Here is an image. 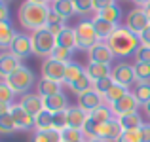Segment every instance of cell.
<instances>
[{
  "mask_svg": "<svg viewBox=\"0 0 150 142\" xmlns=\"http://www.w3.org/2000/svg\"><path fill=\"white\" fill-rule=\"evenodd\" d=\"M125 27H127L131 32H135L139 36L144 29L150 27V19L144 11V8H133L127 15H125Z\"/></svg>",
  "mask_w": 150,
  "mask_h": 142,
  "instance_id": "8992f818",
  "label": "cell"
},
{
  "mask_svg": "<svg viewBox=\"0 0 150 142\" xmlns=\"http://www.w3.org/2000/svg\"><path fill=\"white\" fill-rule=\"evenodd\" d=\"M10 19V10H8V4L4 0H0V21H8Z\"/></svg>",
  "mask_w": 150,
  "mask_h": 142,
  "instance_id": "f6af8a7d",
  "label": "cell"
},
{
  "mask_svg": "<svg viewBox=\"0 0 150 142\" xmlns=\"http://www.w3.org/2000/svg\"><path fill=\"white\" fill-rule=\"evenodd\" d=\"M144 11H146V15H148V19H150V4H146V6H144Z\"/></svg>",
  "mask_w": 150,
  "mask_h": 142,
  "instance_id": "db71d44e",
  "label": "cell"
},
{
  "mask_svg": "<svg viewBox=\"0 0 150 142\" xmlns=\"http://www.w3.org/2000/svg\"><path fill=\"white\" fill-rule=\"evenodd\" d=\"M19 66H23L21 59H17L13 53H10V51L0 53V80H6L8 76H11Z\"/></svg>",
  "mask_w": 150,
  "mask_h": 142,
  "instance_id": "5bb4252c",
  "label": "cell"
},
{
  "mask_svg": "<svg viewBox=\"0 0 150 142\" xmlns=\"http://www.w3.org/2000/svg\"><path fill=\"white\" fill-rule=\"evenodd\" d=\"M67 120H69V127L72 129H84L86 121L89 120V114L82 110L80 106H69L67 108Z\"/></svg>",
  "mask_w": 150,
  "mask_h": 142,
  "instance_id": "e0dca14e",
  "label": "cell"
},
{
  "mask_svg": "<svg viewBox=\"0 0 150 142\" xmlns=\"http://www.w3.org/2000/svg\"><path fill=\"white\" fill-rule=\"evenodd\" d=\"M59 93H63L61 82H53V80H48V78H42L36 84V95H40L42 98L51 97V95H59Z\"/></svg>",
  "mask_w": 150,
  "mask_h": 142,
  "instance_id": "d6986e66",
  "label": "cell"
},
{
  "mask_svg": "<svg viewBox=\"0 0 150 142\" xmlns=\"http://www.w3.org/2000/svg\"><path fill=\"white\" fill-rule=\"evenodd\" d=\"M17 131V127H15V121L13 117H11V114H4V116H0V135H11V133Z\"/></svg>",
  "mask_w": 150,
  "mask_h": 142,
  "instance_id": "74e56055",
  "label": "cell"
},
{
  "mask_svg": "<svg viewBox=\"0 0 150 142\" xmlns=\"http://www.w3.org/2000/svg\"><path fill=\"white\" fill-rule=\"evenodd\" d=\"M139 101L135 98V95H133L131 91H129L125 97H122L120 101L112 102L110 104V110H112L114 117H122V116H127V114H133L139 110Z\"/></svg>",
  "mask_w": 150,
  "mask_h": 142,
  "instance_id": "ba28073f",
  "label": "cell"
},
{
  "mask_svg": "<svg viewBox=\"0 0 150 142\" xmlns=\"http://www.w3.org/2000/svg\"><path fill=\"white\" fill-rule=\"evenodd\" d=\"M133 4H135L137 8H144L146 6V4H150V0H131Z\"/></svg>",
  "mask_w": 150,
  "mask_h": 142,
  "instance_id": "681fc988",
  "label": "cell"
},
{
  "mask_svg": "<svg viewBox=\"0 0 150 142\" xmlns=\"http://www.w3.org/2000/svg\"><path fill=\"white\" fill-rule=\"evenodd\" d=\"M86 142H105V140H101V138H91V140H86Z\"/></svg>",
  "mask_w": 150,
  "mask_h": 142,
  "instance_id": "11a10c76",
  "label": "cell"
},
{
  "mask_svg": "<svg viewBox=\"0 0 150 142\" xmlns=\"http://www.w3.org/2000/svg\"><path fill=\"white\" fill-rule=\"evenodd\" d=\"M127 93H129V89H127V87H124V85H118V84H114L112 87L108 89V93L105 95V102H106V104H112V102L120 101L122 97H125Z\"/></svg>",
  "mask_w": 150,
  "mask_h": 142,
  "instance_id": "d6a6232c",
  "label": "cell"
},
{
  "mask_svg": "<svg viewBox=\"0 0 150 142\" xmlns=\"http://www.w3.org/2000/svg\"><path fill=\"white\" fill-rule=\"evenodd\" d=\"M17 36L10 21H0V49H10L13 38Z\"/></svg>",
  "mask_w": 150,
  "mask_h": 142,
  "instance_id": "603a6c76",
  "label": "cell"
},
{
  "mask_svg": "<svg viewBox=\"0 0 150 142\" xmlns=\"http://www.w3.org/2000/svg\"><path fill=\"white\" fill-rule=\"evenodd\" d=\"M114 85V80H112V76L110 78H105V80H99V82H95L93 84V89H95L97 93H101L103 97H105L106 93H108V89Z\"/></svg>",
  "mask_w": 150,
  "mask_h": 142,
  "instance_id": "b9f144b4",
  "label": "cell"
},
{
  "mask_svg": "<svg viewBox=\"0 0 150 142\" xmlns=\"http://www.w3.org/2000/svg\"><path fill=\"white\" fill-rule=\"evenodd\" d=\"M65 21H67V19L63 17V15H59V13H55V11H51V10H50L48 25H65Z\"/></svg>",
  "mask_w": 150,
  "mask_h": 142,
  "instance_id": "ee69618b",
  "label": "cell"
},
{
  "mask_svg": "<svg viewBox=\"0 0 150 142\" xmlns=\"http://www.w3.org/2000/svg\"><path fill=\"white\" fill-rule=\"evenodd\" d=\"M29 142H61V131L50 129V131H34Z\"/></svg>",
  "mask_w": 150,
  "mask_h": 142,
  "instance_id": "83f0119b",
  "label": "cell"
},
{
  "mask_svg": "<svg viewBox=\"0 0 150 142\" xmlns=\"http://www.w3.org/2000/svg\"><path fill=\"white\" fill-rule=\"evenodd\" d=\"M124 133V129H122L120 121H118V117H112L110 121H106V123H99V129H97V138L105 140V142H116L118 136Z\"/></svg>",
  "mask_w": 150,
  "mask_h": 142,
  "instance_id": "30bf717a",
  "label": "cell"
},
{
  "mask_svg": "<svg viewBox=\"0 0 150 142\" xmlns=\"http://www.w3.org/2000/svg\"><path fill=\"white\" fill-rule=\"evenodd\" d=\"M4 2H10V0H4Z\"/></svg>",
  "mask_w": 150,
  "mask_h": 142,
  "instance_id": "9f6ffc18",
  "label": "cell"
},
{
  "mask_svg": "<svg viewBox=\"0 0 150 142\" xmlns=\"http://www.w3.org/2000/svg\"><path fill=\"white\" fill-rule=\"evenodd\" d=\"M135 59H137V63H150V47L141 44V47L135 53Z\"/></svg>",
  "mask_w": 150,
  "mask_h": 142,
  "instance_id": "7bdbcfd3",
  "label": "cell"
},
{
  "mask_svg": "<svg viewBox=\"0 0 150 142\" xmlns=\"http://www.w3.org/2000/svg\"><path fill=\"white\" fill-rule=\"evenodd\" d=\"M59 47H67V49H76V30L70 29V27H65L61 34L55 36Z\"/></svg>",
  "mask_w": 150,
  "mask_h": 142,
  "instance_id": "d4e9b609",
  "label": "cell"
},
{
  "mask_svg": "<svg viewBox=\"0 0 150 142\" xmlns=\"http://www.w3.org/2000/svg\"><path fill=\"white\" fill-rule=\"evenodd\" d=\"M74 30H76V49L89 51L93 46H97L101 42L91 21H80L78 27H74Z\"/></svg>",
  "mask_w": 150,
  "mask_h": 142,
  "instance_id": "5b68a950",
  "label": "cell"
},
{
  "mask_svg": "<svg viewBox=\"0 0 150 142\" xmlns=\"http://www.w3.org/2000/svg\"><path fill=\"white\" fill-rule=\"evenodd\" d=\"M6 82L10 84V87L15 91V95H27L30 89H33L36 78H34V72L30 68H27V66H19L11 76L6 78Z\"/></svg>",
  "mask_w": 150,
  "mask_h": 142,
  "instance_id": "277c9868",
  "label": "cell"
},
{
  "mask_svg": "<svg viewBox=\"0 0 150 142\" xmlns=\"http://www.w3.org/2000/svg\"><path fill=\"white\" fill-rule=\"evenodd\" d=\"M116 142H143V136H141V129H133V131H124L120 136H118Z\"/></svg>",
  "mask_w": 150,
  "mask_h": 142,
  "instance_id": "ab89813d",
  "label": "cell"
},
{
  "mask_svg": "<svg viewBox=\"0 0 150 142\" xmlns=\"http://www.w3.org/2000/svg\"><path fill=\"white\" fill-rule=\"evenodd\" d=\"M88 57H89V63H105V65H110L112 59H114V53L106 42H99L97 46H93L88 51Z\"/></svg>",
  "mask_w": 150,
  "mask_h": 142,
  "instance_id": "9a60e30c",
  "label": "cell"
},
{
  "mask_svg": "<svg viewBox=\"0 0 150 142\" xmlns=\"http://www.w3.org/2000/svg\"><path fill=\"white\" fill-rule=\"evenodd\" d=\"M61 140L63 142H84V133L82 129H72V127H67L61 131Z\"/></svg>",
  "mask_w": 150,
  "mask_h": 142,
  "instance_id": "e575fe53",
  "label": "cell"
},
{
  "mask_svg": "<svg viewBox=\"0 0 150 142\" xmlns=\"http://www.w3.org/2000/svg\"><path fill=\"white\" fill-rule=\"evenodd\" d=\"M10 108H11L10 104H2V102H0V116H4V114H8V112H10Z\"/></svg>",
  "mask_w": 150,
  "mask_h": 142,
  "instance_id": "f907efd6",
  "label": "cell"
},
{
  "mask_svg": "<svg viewBox=\"0 0 150 142\" xmlns=\"http://www.w3.org/2000/svg\"><path fill=\"white\" fill-rule=\"evenodd\" d=\"M69 127V120H67V110L63 112H55L53 114V129L57 131H63V129Z\"/></svg>",
  "mask_w": 150,
  "mask_h": 142,
  "instance_id": "60d3db41",
  "label": "cell"
},
{
  "mask_svg": "<svg viewBox=\"0 0 150 142\" xmlns=\"http://www.w3.org/2000/svg\"><path fill=\"white\" fill-rule=\"evenodd\" d=\"M137 82H150V63H135Z\"/></svg>",
  "mask_w": 150,
  "mask_h": 142,
  "instance_id": "f35d334b",
  "label": "cell"
},
{
  "mask_svg": "<svg viewBox=\"0 0 150 142\" xmlns=\"http://www.w3.org/2000/svg\"><path fill=\"white\" fill-rule=\"evenodd\" d=\"M30 40H33V53L42 59H50L51 51L57 47V40H55V36L48 29L34 30L30 34Z\"/></svg>",
  "mask_w": 150,
  "mask_h": 142,
  "instance_id": "3957f363",
  "label": "cell"
},
{
  "mask_svg": "<svg viewBox=\"0 0 150 142\" xmlns=\"http://www.w3.org/2000/svg\"><path fill=\"white\" fill-rule=\"evenodd\" d=\"M10 114L15 121V127L17 131H29V129H34V116H30L25 108H21L19 104H11Z\"/></svg>",
  "mask_w": 150,
  "mask_h": 142,
  "instance_id": "7c38bea8",
  "label": "cell"
},
{
  "mask_svg": "<svg viewBox=\"0 0 150 142\" xmlns=\"http://www.w3.org/2000/svg\"><path fill=\"white\" fill-rule=\"evenodd\" d=\"M72 55H74V49H67V47H55L53 51H51L50 59H55V61L59 63H72Z\"/></svg>",
  "mask_w": 150,
  "mask_h": 142,
  "instance_id": "d590c367",
  "label": "cell"
},
{
  "mask_svg": "<svg viewBox=\"0 0 150 142\" xmlns=\"http://www.w3.org/2000/svg\"><path fill=\"white\" fill-rule=\"evenodd\" d=\"M131 93L135 95V98L139 101L141 106L148 104L150 102V82H137L135 89H133Z\"/></svg>",
  "mask_w": 150,
  "mask_h": 142,
  "instance_id": "f546056e",
  "label": "cell"
},
{
  "mask_svg": "<svg viewBox=\"0 0 150 142\" xmlns=\"http://www.w3.org/2000/svg\"><path fill=\"white\" fill-rule=\"evenodd\" d=\"M95 2V13L99 10H103V8H106V6H110V4H114V0H93Z\"/></svg>",
  "mask_w": 150,
  "mask_h": 142,
  "instance_id": "7dc6e473",
  "label": "cell"
},
{
  "mask_svg": "<svg viewBox=\"0 0 150 142\" xmlns=\"http://www.w3.org/2000/svg\"><path fill=\"white\" fill-rule=\"evenodd\" d=\"M86 74V68L78 63H67V68H65V78H63V84L70 85L72 82H76L78 78H82Z\"/></svg>",
  "mask_w": 150,
  "mask_h": 142,
  "instance_id": "484cf974",
  "label": "cell"
},
{
  "mask_svg": "<svg viewBox=\"0 0 150 142\" xmlns=\"http://www.w3.org/2000/svg\"><path fill=\"white\" fill-rule=\"evenodd\" d=\"M33 2H36V4H44V6H50L51 0H33Z\"/></svg>",
  "mask_w": 150,
  "mask_h": 142,
  "instance_id": "816d5d0a",
  "label": "cell"
},
{
  "mask_svg": "<svg viewBox=\"0 0 150 142\" xmlns=\"http://www.w3.org/2000/svg\"><path fill=\"white\" fill-rule=\"evenodd\" d=\"M13 98H15V91L10 87L6 80H0V102L2 104H13Z\"/></svg>",
  "mask_w": 150,
  "mask_h": 142,
  "instance_id": "8d00e7d4",
  "label": "cell"
},
{
  "mask_svg": "<svg viewBox=\"0 0 150 142\" xmlns=\"http://www.w3.org/2000/svg\"><path fill=\"white\" fill-rule=\"evenodd\" d=\"M19 106L21 108H25L27 112L30 114V116L36 117L38 114L44 110V98L40 97V95H33V93H27L21 97V101H19Z\"/></svg>",
  "mask_w": 150,
  "mask_h": 142,
  "instance_id": "2e32d148",
  "label": "cell"
},
{
  "mask_svg": "<svg viewBox=\"0 0 150 142\" xmlns=\"http://www.w3.org/2000/svg\"><path fill=\"white\" fill-rule=\"evenodd\" d=\"M95 17L105 19V21H108V23H112V25L118 27L120 21H122V10H120V6H116V4H110V6H106V8H103V10L97 11Z\"/></svg>",
  "mask_w": 150,
  "mask_h": 142,
  "instance_id": "44dd1931",
  "label": "cell"
},
{
  "mask_svg": "<svg viewBox=\"0 0 150 142\" xmlns=\"http://www.w3.org/2000/svg\"><path fill=\"white\" fill-rule=\"evenodd\" d=\"M91 23H93V27H95V32H97V36L101 38V42H106L110 38V34L116 30V25L105 21V19H99V17H93ZM118 27H120V25H118Z\"/></svg>",
  "mask_w": 150,
  "mask_h": 142,
  "instance_id": "cb8c5ba5",
  "label": "cell"
},
{
  "mask_svg": "<svg viewBox=\"0 0 150 142\" xmlns=\"http://www.w3.org/2000/svg\"><path fill=\"white\" fill-rule=\"evenodd\" d=\"M74 10H76V15H89L95 11V2L93 0H72Z\"/></svg>",
  "mask_w": 150,
  "mask_h": 142,
  "instance_id": "836d02e7",
  "label": "cell"
},
{
  "mask_svg": "<svg viewBox=\"0 0 150 142\" xmlns=\"http://www.w3.org/2000/svg\"><path fill=\"white\" fill-rule=\"evenodd\" d=\"M101 104H105V97H103L101 93H97L95 89H89V91L82 93L80 97H78V106H80L82 110H86V112H93L95 108H99Z\"/></svg>",
  "mask_w": 150,
  "mask_h": 142,
  "instance_id": "4fadbf2b",
  "label": "cell"
},
{
  "mask_svg": "<svg viewBox=\"0 0 150 142\" xmlns=\"http://www.w3.org/2000/svg\"><path fill=\"white\" fill-rule=\"evenodd\" d=\"M10 53H13L17 59H29L33 55V40L29 34H21L17 32V36L13 38L10 46Z\"/></svg>",
  "mask_w": 150,
  "mask_h": 142,
  "instance_id": "9c48e42d",
  "label": "cell"
},
{
  "mask_svg": "<svg viewBox=\"0 0 150 142\" xmlns=\"http://www.w3.org/2000/svg\"><path fill=\"white\" fill-rule=\"evenodd\" d=\"M89 117H91L93 121H97V123H106V121H110L114 117L112 110H110V104H101L99 108H95L93 112H89Z\"/></svg>",
  "mask_w": 150,
  "mask_h": 142,
  "instance_id": "4dcf8cb0",
  "label": "cell"
},
{
  "mask_svg": "<svg viewBox=\"0 0 150 142\" xmlns=\"http://www.w3.org/2000/svg\"><path fill=\"white\" fill-rule=\"evenodd\" d=\"M48 15H50V6L36 4L33 0H25L19 6V23L23 29L30 30H40L48 27Z\"/></svg>",
  "mask_w": 150,
  "mask_h": 142,
  "instance_id": "7a4b0ae2",
  "label": "cell"
},
{
  "mask_svg": "<svg viewBox=\"0 0 150 142\" xmlns=\"http://www.w3.org/2000/svg\"><path fill=\"white\" fill-rule=\"evenodd\" d=\"M53 129V114L48 110H42L34 117V131H50Z\"/></svg>",
  "mask_w": 150,
  "mask_h": 142,
  "instance_id": "f1b7e54d",
  "label": "cell"
},
{
  "mask_svg": "<svg viewBox=\"0 0 150 142\" xmlns=\"http://www.w3.org/2000/svg\"><path fill=\"white\" fill-rule=\"evenodd\" d=\"M65 68H67L65 63H59L55 59H44V63H42V78H48V80L61 82L63 84Z\"/></svg>",
  "mask_w": 150,
  "mask_h": 142,
  "instance_id": "8fae6325",
  "label": "cell"
},
{
  "mask_svg": "<svg viewBox=\"0 0 150 142\" xmlns=\"http://www.w3.org/2000/svg\"><path fill=\"white\" fill-rule=\"evenodd\" d=\"M139 38H141V44H143V46H148L150 47V27H148V29H144L143 32L139 34Z\"/></svg>",
  "mask_w": 150,
  "mask_h": 142,
  "instance_id": "bcb514c9",
  "label": "cell"
},
{
  "mask_svg": "<svg viewBox=\"0 0 150 142\" xmlns=\"http://www.w3.org/2000/svg\"><path fill=\"white\" fill-rule=\"evenodd\" d=\"M50 10L55 11V13H59V15H63L65 19L76 15V10H74L72 0H51V2H50Z\"/></svg>",
  "mask_w": 150,
  "mask_h": 142,
  "instance_id": "7402d4cb",
  "label": "cell"
},
{
  "mask_svg": "<svg viewBox=\"0 0 150 142\" xmlns=\"http://www.w3.org/2000/svg\"><path fill=\"white\" fill-rule=\"evenodd\" d=\"M69 108V102H67L65 93H59V95H51V97L44 98V110L55 114V112H63V110Z\"/></svg>",
  "mask_w": 150,
  "mask_h": 142,
  "instance_id": "ffe728a7",
  "label": "cell"
},
{
  "mask_svg": "<svg viewBox=\"0 0 150 142\" xmlns=\"http://www.w3.org/2000/svg\"><path fill=\"white\" fill-rule=\"evenodd\" d=\"M69 89H70L74 95H76V97H80L82 93H86V91H89V89H93V82L89 80L88 74H84V76L78 78L76 82H72V84L69 85Z\"/></svg>",
  "mask_w": 150,
  "mask_h": 142,
  "instance_id": "1f68e13d",
  "label": "cell"
},
{
  "mask_svg": "<svg viewBox=\"0 0 150 142\" xmlns=\"http://www.w3.org/2000/svg\"><path fill=\"white\" fill-rule=\"evenodd\" d=\"M112 80H114V84L124 85V87L129 89L137 82L135 66H133V65H127V63H120V65H116L112 68Z\"/></svg>",
  "mask_w": 150,
  "mask_h": 142,
  "instance_id": "52a82bcc",
  "label": "cell"
},
{
  "mask_svg": "<svg viewBox=\"0 0 150 142\" xmlns=\"http://www.w3.org/2000/svg\"><path fill=\"white\" fill-rule=\"evenodd\" d=\"M118 121H120L122 129L124 131H133V129H141L143 127V117H141L139 112H133V114H127V116H122L118 117Z\"/></svg>",
  "mask_w": 150,
  "mask_h": 142,
  "instance_id": "4316f807",
  "label": "cell"
},
{
  "mask_svg": "<svg viewBox=\"0 0 150 142\" xmlns=\"http://www.w3.org/2000/svg\"><path fill=\"white\" fill-rule=\"evenodd\" d=\"M141 136H143V142H150V125L141 127Z\"/></svg>",
  "mask_w": 150,
  "mask_h": 142,
  "instance_id": "c3c4849f",
  "label": "cell"
},
{
  "mask_svg": "<svg viewBox=\"0 0 150 142\" xmlns=\"http://www.w3.org/2000/svg\"><path fill=\"white\" fill-rule=\"evenodd\" d=\"M86 74L89 76V80L95 84L99 80H105V78H110L112 76V68L110 65H105V63H89L86 66Z\"/></svg>",
  "mask_w": 150,
  "mask_h": 142,
  "instance_id": "ac0fdd59",
  "label": "cell"
},
{
  "mask_svg": "<svg viewBox=\"0 0 150 142\" xmlns=\"http://www.w3.org/2000/svg\"><path fill=\"white\" fill-rule=\"evenodd\" d=\"M143 108H144V112H146V116L150 117V102H148V104H144Z\"/></svg>",
  "mask_w": 150,
  "mask_h": 142,
  "instance_id": "f5cc1de1",
  "label": "cell"
},
{
  "mask_svg": "<svg viewBox=\"0 0 150 142\" xmlns=\"http://www.w3.org/2000/svg\"><path fill=\"white\" fill-rule=\"evenodd\" d=\"M106 44H108V47L112 49L114 57L127 59V57H131V55H135L137 49L141 47V38L137 36L135 32H131L125 25H120V27H116V30H114L112 34H110V38L106 40Z\"/></svg>",
  "mask_w": 150,
  "mask_h": 142,
  "instance_id": "6da1fadb",
  "label": "cell"
},
{
  "mask_svg": "<svg viewBox=\"0 0 150 142\" xmlns=\"http://www.w3.org/2000/svg\"><path fill=\"white\" fill-rule=\"evenodd\" d=\"M61 142H63V140H61Z\"/></svg>",
  "mask_w": 150,
  "mask_h": 142,
  "instance_id": "6f0895ef",
  "label": "cell"
}]
</instances>
